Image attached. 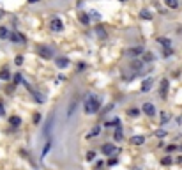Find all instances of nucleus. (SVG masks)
<instances>
[{
	"label": "nucleus",
	"instance_id": "f257e3e1",
	"mask_svg": "<svg viewBox=\"0 0 182 170\" xmlns=\"http://www.w3.org/2000/svg\"><path fill=\"white\" fill-rule=\"evenodd\" d=\"M99 106H101V101H99L96 96H90V98L85 101V114L92 115V114H96V112L99 110Z\"/></svg>",
	"mask_w": 182,
	"mask_h": 170
},
{
	"label": "nucleus",
	"instance_id": "f03ea898",
	"mask_svg": "<svg viewBox=\"0 0 182 170\" xmlns=\"http://www.w3.org/2000/svg\"><path fill=\"white\" fill-rule=\"evenodd\" d=\"M25 85H27V89L30 90V94L34 96V99H35L37 103H44V101H46V96H44V94H41L39 90H35V89H32V87H30V85H28L27 82H25Z\"/></svg>",
	"mask_w": 182,
	"mask_h": 170
},
{
	"label": "nucleus",
	"instance_id": "7ed1b4c3",
	"mask_svg": "<svg viewBox=\"0 0 182 170\" xmlns=\"http://www.w3.org/2000/svg\"><path fill=\"white\" fill-rule=\"evenodd\" d=\"M50 28H51L53 32H60V30L64 28V23L60 21V18H53V20L50 21Z\"/></svg>",
	"mask_w": 182,
	"mask_h": 170
},
{
	"label": "nucleus",
	"instance_id": "20e7f679",
	"mask_svg": "<svg viewBox=\"0 0 182 170\" xmlns=\"http://www.w3.org/2000/svg\"><path fill=\"white\" fill-rule=\"evenodd\" d=\"M9 39H11L12 43H16V44H25V43H27L25 35H23V34H19V32H12Z\"/></svg>",
	"mask_w": 182,
	"mask_h": 170
},
{
	"label": "nucleus",
	"instance_id": "39448f33",
	"mask_svg": "<svg viewBox=\"0 0 182 170\" xmlns=\"http://www.w3.org/2000/svg\"><path fill=\"white\" fill-rule=\"evenodd\" d=\"M117 153H119V151H117L115 145H112V144L103 145V154H104V156H112V154H117Z\"/></svg>",
	"mask_w": 182,
	"mask_h": 170
},
{
	"label": "nucleus",
	"instance_id": "423d86ee",
	"mask_svg": "<svg viewBox=\"0 0 182 170\" xmlns=\"http://www.w3.org/2000/svg\"><path fill=\"white\" fill-rule=\"evenodd\" d=\"M143 112L152 117V115H156V106H154L152 103H145V105H143Z\"/></svg>",
	"mask_w": 182,
	"mask_h": 170
},
{
	"label": "nucleus",
	"instance_id": "0eeeda50",
	"mask_svg": "<svg viewBox=\"0 0 182 170\" xmlns=\"http://www.w3.org/2000/svg\"><path fill=\"white\" fill-rule=\"evenodd\" d=\"M168 85H170V82H168L166 78H165V80H161V92H159V94H161V98H163V99L166 98V92H168Z\"/></svg>",
	"mask_w": 182,
	"mask_h": 170
},
{
	"label": "nucleus",
	"instance_id": "6e6552de",
	"mask_svg": "<svg viewBox=\"0 0 182 170\" xmlns=\"http://www.w3.org/2000/svg\"><path fill=\"white\" fill-rule=\"evenodd\" d=\"M39 55H41L42 59H51V50L46 48V46H41V48H39Z\"/></svg>",
	"mask_w": 182,
	"mask_h": 170
},
{
	"label": "nucleus",
	"instance_id": "1a4fd4ad",
	"mask_svg": "<svg viewBox=\"0 0 182 170\" xmlns=\"http://www.w3.org/2000/svg\"><path fill=\"white\" fill-rule=\"evenodd\" d=\"M145 142V137L143 135H135V137H131V144L133 145H142Z\"/></svg>",
	"mask_w": 182,
	"mask_h": 170
},
{
	"label": "nucleus",
	"instance_id": "9d476101",
	"mask_svg": "<svg viewBox=\"0 0 182 170\" xmlns=\"http://www.w3.org/2000/svg\"><path fill=\"white\" fill-rule=\"evenodd\" d=\"M152 83H154V80H152V78H147V80L142 83V92H149L150 87H152Z\"/></svg>",
	"mask_w": 182,
	"mask_h": 170
},
{
	"label": "nucleus",
	"instance_id": "9b49d317",
	"mask_svg": "<svg viewBox=\"0 0 182 170\" xmlns=\"http://www.w3.org/2000/svg\"><path fill=\"white\" fill-rule=\"evenodd\" d=\"M158 43H159L161 46H165V48H170V46H172V41H170L168 37H158Z\"/></svg>",
	"mask_w": 182,
	"mask_h": 170
},
{
	"label": "nucleus",
	"instance_id": "f8f14e48",
	"mask_svg": "<svg viewBox=\"0 0 182 170\" xmlns=\"http://www.w3.org/2000/svg\"><path fill=\"white\" fill-rule=\"evenodd\" d=\"M55 64H57L58 67H67V66H69V60L64 59V57H58V59L55 60Z\"/></svg>",
	"mask_w": 182,
	"mask_h": 170
},
{
	"label": "nucleus",
	"instance_id": "ddd939ff",
	"mask_svg": "<svg viewBox=\"0 0 182 170\" xmlns=\"http://www.w3.org/2000/svg\"><path fill=\"white\" fill-rule=\"evenodd\" d=\"M9 124H11V126H14V128H18V126L21 124V119H19V117H16V115H12V117L9 119Z\"/></svg>",
	"mask_w": 182,
	"mask_h": 170
},
{
	"label": "nucleus",
	"instance_id": "4468645a",
	"mask_svg": "<svg viewBox=\"0 0 182 170\" xmlns=\"http://www.w3.org/2000/svg\"><path fill=\"white\" fill-rule=\"evenodd\" d=\"M78 18H80V21H81L83 25H88V23H90V16H88V14H85V12H81Z\"/></svg>",
	"mask_w": 182,
	"mask_h": 170
},
{
	"label": "nucleus",
	"instance_id": "2eb2a0df",
	"mask_svg": "<svg viewBox=\"0 0 182 170\" xmlns=\"http://www.w3.org/2000/svg\"><path fill=\"white\" fill-rule=\"evenodd\" d=\"M170 119H172V115H170L168 112H163V114H161V124H166Z\"/></svg>",
	"mask_w": 182,
	"mask_h": 170
},
{
	"label": "nucleus",
	"instance_id": "dca6fc26",
	"mask_svg": "<svg viewBox=\"0 0 182 170\" xmlns=\"http://www.w3.org/2000/svg\"><path fill=\"white\" fill-rule=\"evenodd\" d=\"M0 78H2V80H9V78H11V73H9L7 69H2V71H0Z\"/></svg>",
	"mask_w": 182,
	"mask_h": 170
},
{
	"label": "nucleus",
	"instance_id": "f3484780",
	"mask_svg": "<svg viewBox=\"0 0 182 170\" xmlns=\"http://www.w3.org/2000/svg\"><path fill=\"white\" fill-rule=\"evenodd\" d=\"M0 37H2V39H5V37H11V32H9L7 28H4V27H2V28H0Z\"/></svg>",
	"mask_w": 182,
	"mask_h": 170
},
{
	"label": "nucleus",
	"instance_id": "a211bd4d",
	"mask_svg": "<svg viewBox=\"0 0 182 170\" xmlns=\"http://www.w3.org/2000/svg\"><path fill=\"white\" fill-rule=\"evenodd\" d=\"M166 5L172 7V9H177L179 7V0H166Z\"/></svg>",
	"mask_w": 182,
	"mask_h": 170
},
{
	"label": "nucleus",
	"instance_id": "6ab92c4d",
	"mask_svg": "<svg viewBox=\"0 0 182 170\" xmlns=\"http://www.w3.org/2000/svg\"><path fill=\"white\" fill-rule=\"evenodd\" d=\"M140 18H143V20H150L152 14H150L149 11H142V12H140Z\"/></svg>",
	"mask_w": 182,
	"mask_h": 170
},
{
	"label": "nucleus",
	"instance_id": "aec40b11",
	"mask_svg": "<svg viewBox=\"0 0 182 170\" xmlns=\"http://www.w3.org/2000/svg\"><path fill=\"white\" fill-rule=\"evenodd\" d=\"M127 115H129V117H138L140 112H138L136 108H131V110H127Z\"/></svg>",
	"mask_w": 182,
	"mask_h": 170
},
{
	"label": "nucleus",
	"instance_id": "412c9836",
	"mask_svg": "<svg viewBox=\"0 0 182 170\" xmlns=\"http://www.w3.org/2000/svg\"><path fill=\"white\" fill-rule=\"evenodd\" d=\"M99 131H101V128H99V126H96V128H94V129H92V131H90V133L87 135V138H90V137H96V135H97Z\"/></svg>",
	"mask_w": 182,
	"mask_h": 170
},
{
	"label": "nucleus",
	"instance_id": "4be33fe9",
	"mask_svg": "<svg viewBox=\"0 0 182 170\" xmlns=\"http://www.w3.org/2000/svg\"><path fill=\"white\" fill-rule=\"evenodd\" d=\"M96 32H97V35H99V37H106V32L103 30V27H97V28H96Z\"/></svg>",
	"mask_w": 182,
	"mask_h": 170
},
{
	"label": "nucleus",
	"instance_id": "5701e85b",
	"mask_svg": "<svg viewBox=\"0 0 182 170\" xmlns=\"http://www.w3.org/2000/svg\"><path fill=\"white\" fill-rule=\"evenodd\" d=\"M115 140H122V128H117V131H115Z\"/></svg>",
	"mask_w": 182,
	"mask_h": 170
},
{
	"label": "nucleus",
	"instance_id": "b1692460",
	"mask_svg": "<svg viewBox=\"0 0 182 170\" xmlns=\"http://www.w3.org/2000/svg\"><path fill=\"white\" fill-rule=\"evenodd\" d=\"M50 149H51V142H46V145H44V149H42V156H46Z\"/></svg>",
	"mask_w": 182,
	"mask_h": 170
},
{
	"label": "nucleus",
	"instance_id": "393cba45",
	"mask_svg": "<svg viewBox=\"0 0 182 170\" xmlns=\"http://www.w3.org/2000/svg\"><path fill=\"white\" fill-rule=\"evenodd\" d=\"M85 158H87V161H92V160H94V158H96V153H94V151H88V153H87V156H85Z\"/></svg>",
	"mask_w": 182,
	"mask_h": 170
},
{
	"label": "nucleus",
	"instance_id": "a878e982",
	"mask_svg": "<svg viewBox=\"0 0 182 170\" xmlns=\"http://www.w3.org/2000/svg\"><path fill=\"white\" fill-rule=\"evenodd\" d=\"M14 64H16V66H21V64H23V57H21V55H18V57L14 59Z\"/></svg>",
	"mask_w": 182,
	"mask_h": 170
},
{
	"label": "nucleus",
	"instance_id": "bb28decb",
	"mask_svg": "<svg viewBox=\"0 0 182 170\" xmlns=\"http://www.w3.org/2000/svg\"><path fill=\"white\" fill-rule=\"evenodd\" d=\"M152 59H154V57H152V53H145V55H143V60H145V62H150Z\"/></svg>",
	"mask_w": 182,
	"mask_h": 170
},
{
	"label": "nucleus",
	"instance_id": "cd10ccee",
	"mask_svg": "<svg viewBox=\"0 0 182 170\" xmlns=\"http://www.w3.org/2000/svg\"><path fill=\"white\" fill-rule=\"evenodd\" d=\"M21 82H23V78H21V75H19V73H18V75H16V76H14V83H16V85H18V83H21Z\"/></svg>",
	"mask_w": 182,
	"mask_h": 170
},
{
	"label": "nucleus",
	"instance_id": "c85d7f7f",
	"mask_svg": "<svg viewBox=\"0 0 182 170\" xmlns=\"http://www.w3.org/2000/svg\"><path fill=\"white\" fill-rule=\"evenodd\" d=\"M156 137L163 138V137H166V131H165V129H159V131H156Z\"/></svg>",
	"mask_w": 182,
	"mask_h": 170
},
{
	"label": "nucleus",
	"instance_id": "c756f323",
	"mask_svg": "<svg viewBox=\"0 0 182 170\" xmlns=\"http://www.w3.org/2000/svg\"><path fill=\"white\" fill-rule=\"evenodd\" d=\"M161 163H163V165H170V163H172V158H170V156H166V158H163V161H161Z\"/></svg>",
	"mask_w": 182,
	"mask_h": 170
},
{
	"label": "nucleus",
	"instance_id": "7c9ffc66",
	"mask_svg": "<svg viewBox=\"0 0 182 170\" xmlns=\"http://www.w3.org/2000/svg\"><path fill=\"white\" fill-rule=\"evenodd\" d=\"M129 53H131V55H136V53H142V48H136V50H131Z\"/></svg>",
	"mask_w": 182,
	"mask_h": 170
},
{
	"label": "nucleus",
	"instance_id": "2f4dec72",
	"mask_svg": "<svg viewBox=\"0 0 182 170\" xmlns=\"http://www.w3.org/2000/svg\"><path fill=\"white\" fill-rule=\"evenodd\" d=\"M108 165H110V167H113V165H117V158H112V160L108 161Z\"/></svg>",
	"mask_w": 182,
	"mask_h": 170
},
{
	"label": "nucleus",
	"instance_id": "473e14b6",
	"mask_svg": "<svg viewBox=\"0 0 182 170\" xmlns=\"http://www.w3.org/2000/svg\"><path fill=\"white\" fill-rule=\"evenodd\" d=\"M92 18H96V20H99V12H97V11H92Z\"/></svg>",
	"mask_w": 182,
	"mask_h": 170
},
{
	"label": "nucleus",
	"instance_id": "72a5a7b5",
	"mask_svg": "<svg viewBox=\"0 0 182 170\" xmlns=\"http://www.w3.org/2000/svg\"><path fill=\"white\" fill-rule=\"evenodd\" d=\"M34 121H35V122H39V121H41V115H39V114H35V115H34Z\"/></svg>",
	"mask_w": 182,
	"mask_h": 170
},
{
	"label": "nucleus",
	"instance_id": "f704fd0d",
	"mask_svg": "<svg viewBox=\"0 0 182 170\" xmlns=\"http://www.w3.org/2000/svg\"><path fill=\"white\" fill-rule=\"evenodd\" d=\"M2 114H4V105L0 103V115H2Z\"/></svg>",
	"mask_w": 182,
	"mask_h": 170
},
{
	"label": "nucleus",
	"instance_id": "c9c22d12",
	"mask_svg": "<svg viewBox=\"0 0 182 170\" xmlns=\"http://www.w3.org/2000/svg\"><path fill=\"white\" fill-rule=\"evenodd\" d=\"M28 2H39V0H28Z\"/></svg>",
	"mask_w": 182,
	"mask_h": 170
},
{
	"label": "nucleus",
	"instance_id": "e433bc0d",
	"mask_svg": "<svg viewBox=\"0 0 182 170\" xmlns=\"http://www.w3.org/2000/svg\"><path fill=\"white\" fill-rule=\"evenodd\" d=\"M120 2H127V0H120Z\"/></svg>",
	"mask_w": 182,
	"mask_h": 170
},
{
	"label": "nucleus",
	"instance_id": "4c0bfd02",
	"mask_svg": "<svg viewBox=\"0 0 182 170\" xmlns=\"http://www.w3.org/2000/svg\"><path fill=\"white\" fill-rule=\"evenodd\" d=\"M0 16H2V11H0Z\"/></svg>",
	"mask_w": 182,
	"mask_h": 170
}]
</instances>
